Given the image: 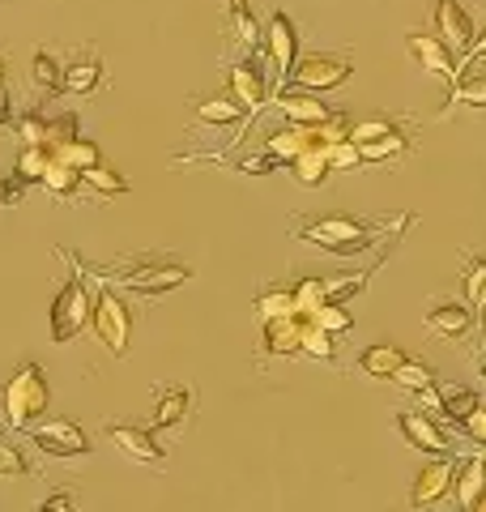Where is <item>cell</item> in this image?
I'll return each instance as SVG.
<instances>
[{"label": "cell", "mask_w": 486, "mask_h": 512, "mask_svg": "<svg viewBox=\"0 0 486 512\" xmlns=\"http://www.w3.org/2000/svg\"><path fill=\"white\" fill-rule=\"evenodd\" d=\"M401 227H410V214H405L401 222H384V227H376V222L346 218V214H333V218L303 222L299 239H303V244H312V248H320V252H329V256H359V252L376 248V244H393V235Z\"/></svg>", "instance_id": "1"}, {"label": "cell", "mask_w": 486, "mask_h": 512, "mask_svg": "<svg viewBox=\"0 0 486 512\" xmlns=\"http://www.w3.org/2000/svg\"><path fill=\"white\" fill-rule=\"evenodd\" d=\"M47 402H52V389H47V376L39 363H22L18 372L5 380V389H0V423L9 431H22L47 414Z\"/></svg>", "instance_id": "2"}, {"label": "cell", "mask_w": 486, "mask_h": 512, "mask_svg": "<svg viewBox=\"0 0 486 512\" xmlns=\"http://www.w3.org/2000/svg\"><path fill=\"white\" fill-rule=\"evenodd\" d=\"M90 320H94V295L81 282V269H73L69 282L60 286V295L52 299V346H69Z\"/></svg>", "instance_id": "3"}, {"label": "cell", "mask_w": 486, "mask_h": 512, "mask_svg": "<svg viewBox=\"0 0 486 512\" xmlns=\"http://www.w3.org/2000/svg\"><path fill=\"white\" fill-rule=\"evenodd\" d=\"M94 333H99L103 346L116 359H124L128 346H133V312H128V303L111 286L94 291Z\"/></svg>", "instance_id": "4"}, {"label": "cell", "mask_w": 486, "mask_h": 512, "mask_svg": "<svg viewBox=\"0 0 486 512\" xmlns=\"http://www.w3.org/2000/svg\"><path fill=\"white\" fill-rule=\"evenodd\" d=\"M99 282H116L124 291H141V295H167V291H180V286L192 278V269L180 265V261H167V265H133L124 274H103L94 269Z\"/></svg>", "instance_id": "5"}, {"label": "cell", "mask_w": 486, "mask_h": 512, "mask_svg": "<svg viewBox=\"0 0 486 512\" xmlns=\"http://www.w3.org/2000/svg\"><path fill=\"white\" fill-rule=\"evenodd\" d=\"M405 47H410V56L414 64L423 73L431 77H440V82H448V90L461 82V73H457V56H452V47L440 39V35H423V30H414V35H405Z\"/></svg>", "instance_id": "6"}, {"label": "cell", "mask_w": 486, "mask_h": 512, "mask_svg": "<svg viewBox=\"0 0 486 512\" xmlns=\"http://www.w3.org/2000/svg\"><path fill=\"white\" fill-rule=\"evenodd\" d=\"M30 440H35V448L47 457H86L90 453L86 431H81L73 419H47L30 431Z\"/></svg>", "instance_id": "7"}, {"label": "cell", "mask_w": 486, "mask_h": 512, "mask_svg": "<svg viewBox=\"0 0 486 512\" xmlns=\"http://www.w3.org/2000/svg\"><path fill=\"white\" fill-rule=\"evenodd\" d=\"M397 431L405 440H410V448H418V453L427 457H448L452 444H448V431L431 419V414H418V410H397Z\"/></svg>", "instance_id": "8"}, {"label": "cell", "mask_w": 486, "mask_h": 512, "mask_svg": "<svg viewBox=\"0 0 486 512\" xmlns=\"http://www.w3.org/2000/svg\"><path fill=\"white\" fill-rule=\"evenodd\" d=\"M350 60H333V56H303L295 64V73H290V82L303 86V90H337L350 82Z\"/></svg>", "instance_id": "9"}, {"label": "cell", "mask_w": 486, "mask_h": 512, "mask_svg": "<svg viewBox=\"0 0 486 512\" xmlns=\"http://www.w3.org/2000/svg\"><path fill=\"white\" fill-rule=\"evenodd\" d=\"M226 90H231L235 99L248 107V124H252L265 111V99H269V77L261 73V60H252V56L239 60L231 69V86H226Z\"/></svg>", "instance_id": "10"}, {"label": "cell", "mask_w": 486, "mask_h": 512, "mask_svg": "<svg viewBox=\"0 0 486 512\" xmlns=\"http://www.w3.org/2000/svg\"><path fill=\"white\" fill-rule=\"evenodd\" d=\"M307 312H290L282 320H269L261 325V355L265 359H278V355H303V325H307Z\"/></svg>", "instance_id": "11"}, {"label": "cell", "mask_w": 486, "mask_h": 512, "mask_svg": "<svg viewBox=\"0 0 486 512\" xmlns=\"http://www.w3.org/2000/svg\"><path fill=\"white\" fill-rule=\"evenodd\" d=\"M435 35H440L452 52H469V43H474V18H469V9L461 0H435Z\"/></svg>", "instance_id": "12"}, {"label": "cell", "mask_w": 486, "mask_h": 512, "mask_svg": "<svg viewBox=\"0 0 486 512\" xmlns=\"http://www.w3.org/2000/svg\"><path fill=\"white\" fill-rule=\"evenodd\" d=\"M107 440L116 444L128 461H141V466H162V457H167V448L145 427H133V423H107Z\"/></svg>", "instance_id": "13"}, {"label": "cell", "mask_w": 486, "mask_h": 512, "mask_svg": "<svg viewBox=\"0 0 486 512\" xmlns=\"http://www.w3.org/2000/svg\"><path fill=\"white\" fill-rule=\"evenodd\" d=\"M273 111H282L286 124H303V128H316L333 116V111L316 99V90H303V86H295V90L286 86V90L273 94Z\"/></svg>", "instance_id": "14"}, {"label": "cell", "mask_w": 486, "mask_h": 512, "mask_svg": "<svg viewBox=\"0 0 486 512\" xmlns=\"http://www.w3.org/2000/svg\"><path fill=\"white\" fill-rule=\"evenodd\" d=\"M452 483H457V461H452V457H435L431 466L418 470L414 491H410V504H414V508H431V504H440L444 495L452 491Z\"/></svg>", "instance_id": "15"}, {"label": "cell", "mask_w": 486, "mask_h": 512, "mask_svg": "<svg viewBox=\"0 0 486 512\" xmlns=\"http://www.w3.org/2000/svg\"><path fill=\"white\" fill-rule=\"evenodd\" d=\"M265 43H269L273 77H278V82H290V73H295V52H299V30H295V22H290L286 13H273Z\"/></svg>", "instance_id": "16"}, {"label": "cell", "mask_w": 486, "mask_h": 512, "mask_svg": "<svg viewBox=\"0 0 486 512\" xmlns=\"http://www.w3.org/2000/svg\"><path fill=\"white\" fill-rule=\"evenodd\" d=\"M452 495H457L461 508H474V512L486 504V457L457 461V483H452Z\"/></svg>", "instance_id": "17"}, {"label": "cell", "mask_w": 486, "mask_h": 512, "mask_svg": "<svg viewBox=\"0 0 486 512\" xmlns=\"http://www.w3.org/2000/svg\"><path fill=\"white\" fill-rule=\"evenodd\" d=\"M290 180H295L299 188H320L324 180L333 175V158H329V146H307L299 158H290L286 163Z\"/></svg>", "instance_id": "18"}, {"label": "cell", "mask_w": 486, "mask_h": 512, "mask_svg": "<svg viewBox=\"0 0 486 512\" xmlns=\"http://www.w3.org/2000/svg\"><path fill=\"white\" fill-rule=\"evenodd\" d=\"M474 308H465V303H435V308L427 312V329L435 333V338H465L469 325H474Z\"/></svg>", "instance_id": "19"}, {"label": "cell", "mask_w": 486, "mask_h": 512, "mask_svg": "<svg viewBox=\"0 0 486 512\" xmlns=\"http://www.w3.org/2000/svg\"><path fill=\"white\" fill-rule=\"evenodd\" d=\"M197 120H201V124L231 128V124H243V120H248V107H243L231 90H222V94H209V99L197 103Z\"/></svg>", "instance_id": "20"}, {"label": "cell", "mask_w": 486, "mask_h": 512, "mask_svg": "<svg viewBox=\"0 0 486 512\" xmlns=\"http://www.w3.org/2000/svg\"><path fill=\"white\" fill-rule=\"evenodd\" d=\"M307 146H312V128H303V124H286V128H273V133L265 137V150L278 158V163L286 167L290 158H299Z\"/></svg>", "instance_id": "21"}, {"label": "cell", "mask_w": 486, "mask_h": 512, "mask_svg": "<svg viewBox=\"0 0 486 512\" xmlns=\"http://www.w3.org/2000/svg\"><path fill=\"white\" fill-rule=\"evenodd\" d=\"M401 363H405V350L380 342V346H367L363 355H359V372L371 376V380H393Z\"/></svg>", "instance_id": "22"}, {"label": "cell", "mask_w": 486, "mask_h": 512, "mask_svg": "<svg viewBox=\"0 0 486 512\" xmlns=\"http://www.w3.org/2000/svg\"><path fill=\"white\" fill-rule=\"evenodd\" d=\"M354 146H359V158H363V163H388V158H401L405 150H410V137H405L401 128L393 124L388 133L367 137V141H354Z\"/></svg>", "instance_id": "23"}, {"label": "cell", "mask_w": 486, "mask_h": 512, "mask_svg": "<svg viewBox=\"0 0 486 512\" xmlns=\"http://www.w3.org/2000/svg\"><path fill=\"white\" fill-rule=\"evenodd\" d=\"M478 406L482 402H478L474 389H461V384H444V389H440V414H444L452 427H461Z\"/></svg>", "instance_id": "24"}, {"label": "cell", "mask_w": 486, "mask_h": 512, "mask_svg": "<svg viewBox=\"0 0 486 512\" xmlns=\"http://www.w3.org/2000/svg\"><path fill=\"white\" fill-rule=\"evenodd\" d=\"M188 414H192V393L184 389V384H175V389H167V393L158 397L154 423H158V427H180Z\"/></svg>", "instance_id": "25"}, {"label": "cell", "mask_w": 486, "mask_h": 512, "mask_svg": "<svg viewBox=\"0 0 486 512\" xmlns=\"http://www.w3.org/2000/svg\"><path fill=\"white\" fill-rule=\"evenodd\" d=\"M56 158H60V163H69L73 171H81V175H86L94 163H103V154H99V146H94V141L90 137H69V141H64V146H56L52 150Z\"/></svg>", "instance_id": "26"}, {"label": "cell", "mask_w": 486, "mask_h": 512, "mask_svg": "<svg viewBox=\"0 0 486 512\" xmlns=\"http://www.w3.org/2000/svg\"><path fill=\"white\" fill-rule=\"evenodd\" d=\"M52 197H60V201H73L77 197V188H81V171H73L69 163H60V158L52 154V167L43 171V180H39Z\"/></svg>", "instance_id": "27"}, {"label": "cell", "mask_w": 486, "mask_h": 512, "mask_svg": "<svg viewBox=\"0 0 486 512\" xmlns=\"http://www.w3.org/2000/svg\"><path fill=\"white\" fill-rule=\"evenodd\" d=\"M303 355H312V359H320V363H333V359H337V333L324 329L316 316L303 325Z\"/></svg>", "instance_id": "28"}, {"label": "cell", "mask_w": 486, "mask_h": 512, "mask_svg": "<svg viewBox=\"0 0 486 512\" xmlns=\"http://www.w3.org/2000/svg\"><path fill=\"white\" fill-rule=\"evenodd\" d=\"M103 86V64L99 60H77V64H69V69H64V90L69 94H94Z\"/></svg>", "instance_id": "29"}, {"label": "cell", "mask_w": 486, "mask_h": 512, "mask_svg": "<svg viewBox=\"0 0 486 512\" xmlns=\"http://www.w3.org/2000/svg\"><path fill=\"white\" fill-rule=\"evenodd\" d=\"M30 82H35L39 94H60L64 90V69L56 64L52 52H35V60H30Z\"/></svg>", "instance_id": "30"}, {"label": "cell", "mask_w": 486, "mask_h": 512, "mask_svg": "<svg viewBox=\"0 0 486 512\" xmlns=\"http://www.w3.org/2000/svg\"><path fill=\"white\" fill-rule=\"evenodd\" d=\"M469 77H461L457 86L448 90V103H444V111H452V107H486V73H474V69H465Z\"/></svg>", "instance_id": "31"}, {"label": "cell", "mask_w": 486, "mask_h": 512, "mask_svg": "<svg viewBox=\"0 0 486 512\" xmlns=\"http://www.w3.org/2000/svg\"><path fill=\"white\" fill-rule=\"evenodd\" d=\"M252 312L261 325H269V320H282L290 312H299V303H295V291H286V286H278V291H265L261 299L252 303Z\"/></svg>", "instance_id": "32"}, {"label": "cell", "mask_w": 486, "mask_h": 512, "mask_svg": "<svg viewBox=\"0 0 486 512\" xmlns=\"http://www.w3.org/2000/svg\"><path fill=\"white\" fill-rule=\"evenodd\" d=\"M81 184H86L90 192H99V197H124V192H128L124 175L111 171V167H103V163H94L86 175H81Z\"/></svg>", "instance_id": "33"}, {"label": "cell", "mask_w": 486, "mask_h": 512, "mask_svg": "<svg viewBox=\"0 0 486 512\" xmlns=\"http://www.w3.org/2000/svg\"><path fill=\"white\" fill-rule=\"evenodd\" d=\"M47 167H52V146H43V141H39V146H22L18 163H13V171H18V175H26L30 184H39Z\"/></svg>", "instance_id": "34"}, {"label": "cell", "mask_w": 486, "mask_h": 512, "mask_svg": "<svg viewBox=\"0 0 486 512\" xmlns=\"http://www.w3.org/2000/svg\"><path fill=\"white\" fill-rule=\"evenodd\" d=\"M367 291V269L363 274H337V278H324V303H350L354 295Z\"/></svg>", "instance_id": "35"}, {"label": "cell", "mask_w": 486, "mask_h": 512, "mask_svg": "<svg viewBox=\"0 0 486 512\" xmlns=\"http://www.w3.org/2000/svg\"><path fill=\"white\" fill-rule=\"evenodd\" d=\"M393 384H401L405 393H423L427 384H435V367H431V363H423V359H405V363L397 367Z\"/></svg>", "instance_id": "36"}, {"label": "cell", "mask_w": 486, "mask_h": 512, "mask_svg": "<svg viewBox=\"0 0 486 512\" xmlns=\"http://www.w3.org/2000/svg\"><path fill=\"white\" fill-rule=\"evenodd\" d=\"M465 295H469V308H474L478 316L486 312V261L482 256H474V261L465 265Z\"/></svg>", "instance_id": "37"}, {"label": "cell", "mask_w": 486, "mask_h": 512, "mask_svg": "<svg viewBox=\"0 0 486 512\" xmlns=\"http://www.w3.org/2000/svg\"><path fill=\"white\" fill-rule=\"evenodd\" d=\"M13 128H18L22 146H39V141L47 146V116H43V111H22V120L13 124Z\"/></svg>", "instance_id": "38"}, {"label": "cell", "mask_w": 486, "mask_h": 512, "mask_svg": "<svg viewBox=\"0 0 486 512\" xmlns=\"http://www.w3.org/2000/svg\"><path fill=\"white\" fill-rule=\"evenodd\" d=\"M231 18H235V43L243 47V52H252V47L261 43V22H256L252 13H248V5H243V9H235Z\"/></svg>", "instance_id": "39"}, {"label": "cell", "mask_w": 486, "mask_h": 512, "mask_svg": "<svg viewBox=\"0 0 486 512\" xmlns=\"http://www.w3.org/2000/svg\"><path fill=\"white\" fill-rule=\"evenodd\" d=\"M295 303H299V312L316 316V308L324 303V278H303V282L295 286Z\"/></svg>", "instance_id": "40"}, {"label": "cell", "mask_w": 486, "mask_h": 512, "mask_svg": "<svg viewBox=\"0 0 486 512\" xmlns=\"http://www.w3.org/2000/svg\"><path fill=\"white\" fill-rule=\"evenodd\" d=\"M316 320L324 329H333V333H346L350 325H354V316L346 312V303H320L316 308Z\"/></svg>", "instance_id": "41"}, {"label": "cell", "mask_w": 486, "mask_h": 512, "mask_svg": "<svg viewBox=\"0 0 486 512\" xmlns=\"http://www.w3.org/2000/svg\"><path fill=\"white\" fill-rule=\"evenodd\" d=\"M22 474H30V461L22 457V448L0 440V478H22Z\"/></svg>", "instance_id": "42"}, {"label": "cell", "mask_w": 486, "mask_h": 512, "mask_svg": "<svg viewBox=\"0 0 486 512\" xmlns=\"http://www.w3.org/2000/svg\"><path fill=\"white\" fill-rule=\"evenodd\" d=\"M69 137H77V116H73V111H60L56 120H47V146H52V150L64 146Z\"/></svg>", "instance_id": "43"}, {"label": "cell", "mask_w": 486, "mask_h": 512, "mask_svg": "<svg viewBox=\"0 0 486 512\" xmlns=\"http://www.w3.org/2000/svg\"><path fill=\"white\" fill-rule=\"evenodd\" d=\"M26 188H30L26 175H18V171L0 175V205H18V201L26 197Z\"/></svg>", "instance_id": "44"}, {"label": "cell", "mask_w": 486, "mask_h": 512, "mask_svg": "<svg viewBox=\"0 0 486 512\" xmlns=\"http://www.w3.org/2000/svg\"><path fill=\"white\" fill-rule=\"evenodd\" d=\"M329 158H333V171H346V167H354V163H363L359 158V146L346 137V141H337V146L329 150Z\"/></svg>", "instance_id": "45"}, {"label": "cell", "mask_w": 486, "mask_h": 512, "mask_svg": "<svg viewBox=\"0 0 486 512\" xmlns=\"http://www.w3.org/2000/svg\"><path fill=\"white\" fill-rule=\"evenodd\" d=\"M461 431H465V436L474 440L478 448H486V406H478L474 414H469V419L461 423Z\"/></svg>", "instance_id": "46"}, {"label": "cell", "mask_w": 486, "mask_h": 512, "mask_svg": "<svg viewBox=\"0 0 486 512\" xmlns=\"http://www.w3.org/2000/svg\"><path fill=\"white\" fill-rule=\"evenodd\" d=\"M482 56H486V30H482V35H474V43H469V52L461 56V60H465V69H469L474 60H482Z\"/></svg>", "instance_id": "47"}, {"label": "cell", "mask_w": 486, "mask_h": 512, "mask_svg": "<svg viewBox=\"0 0 486 512\" xmlns=\"http://www.w3.org/2000/svg\"><path fill=\"white\" fill-rule=\"evenodd\" d=\"M43 508H47V512H69V508H73V495L56 491V495H47V500H43Z\"/></svg>", "instance_id": "48"}, {"label": "cell", "mask_w": 486, "mask_h": 512, "mask_svg": "<svg viewBox=\"0 0 486 512\" xmlns=\"http://www.w3.org/2000/svg\"><path fill=\"white\" fill-rule=\"evenodd\" d=\"M9 120H13V107H9V94L0 90V128H5Z\"/></svg>", "instance_id": "49"}, {"label": "cell", "mask_w": 486, "mask_h": 512, "mask_svg": "<svg viewBox=\"0 0 486 512\" xmlns=\"http://www.w3.org/2000/svg\"><path fill=\"white\" fill-rule=\"evenodd\" d=\"M243 5H248V0H226V9H231V13H235V9H243Z\"/></svg>", "instance_id": "50"}, {"label": "cell", "mask_w": 486, "mask_h": 512, "mask_svg": "<svg viewBox=\"0 0 486 512\" xmlns=\"http://www.w3.org/2000/svg\"><path fill=\"white\" fill-rule=\"evenodd\" d=\"M0 90H5V56H0Z\"/></svg>", "instance_id": "51"}, {"label": "cell", "mask_w": 486, "mask_h": 512, "mask_svg": "<svg viewBox=\"0 0 486 512\" xmlns=\"http://www.w3.org/2000/svg\"><path fill=\"white\" fill-rule=\"evenodd\" d=\"M482 380H486V363H482Z\"/></svg>", "instance_id": "52"}, {"label": "cell", "mask_w": 486, "mask_h": 512, "mask_svg": "<svg viewBox=\"0 0 486 512\" xmlns=\"http://www.w3.org/2000/svg\"><path fill=\"white\" fill-rule=\"evenodd\" d=\"M482 508H486V504H482Z\"/></svg>", "instance_id": "53"}]
</instances>
